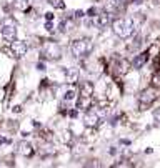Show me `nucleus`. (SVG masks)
I'll list each match as a JSON object with an SVG mask.
<instances>
[{"mask_svg":"<svg viewBox=\"0 0 160 168\" xmlns=\"http://www.w3.org/2000/svg\"><path fill=\"white\" fill-rule=\"evenodd\" d=\"M92 50H94V42H92L90 38H77V40H73L72 45H70V52H72L73 57H77V58L87 57Z\"/></svg>","mask_w":160,"mask_h":168,"instance_id":"f257e3e1","label":"nucleus"},{"mask_svg":"<svg viewBox=\"0 0 160 168\" xmlns=\"http://www.w3.org/2000/svg\"><path fill=\"white\" fill-rule=\"evenodd\" d=\"M112 30L117 37L129 38L133 33V22L130 19H117L112 22Z\"/></svg>","mask_w":160,"mask_h":168,"instance_id":"f03ea898","label":"nucleus"},{"mask_svg":"<svg viewBox=\"0 0 160 168\" xmlns=\"http://www.w3.org/2000/svg\"><path fill=\"white\" fill-rule=\"evenodd\" d=\"M42 55H44L45 60H52V62H57V60L62 58V48L57 42L52 40H45L42 44Z\"/></svg>","mask_w":160,"mask_h":168,"instance_id":"7ed1b4c3","label":"nucleus"},{"mask_svg":"<svg viewBox=\"0 0 160 168\" xmlns=\"http://www.w3.org/2000/svg\"><path fill=\"white\" fill-rule=\"evenodd\" d=\"M158 95H160V92L155 87H148L147 90H144L140 93V110H145L147 107H150L158 98Z\"/></svg>","mask_w":160,"mask_h":168,"instance_id":"20e7f679","label":"nucleus"},{"mask_svg":"<svg viewBox=\"0 0 160 168\" xmlns=\"http://www.w3.org/2000/svg\"><path fill=\"white\" fill-rule=\"evenodd\" d=\"M2 37L5 38L7 42H13L17 37V25L12 19H7L5 22L2 23Z\"/></svg>","mask_w":160,"mask_h":168,"instance_id":"39448f33","label":"nucleus"},{"mask_svg":"<svg viewBox=\"0 0 160 168\" xmlns=\"http://www.w3.org/2000/svg\"><path fill=\"white\" fill-rule=\"evenodd\" d=\"M84 123L87 128H95L100 125V113L97 112L95 108H88L85 110V115H84Z\"/></svg>","mask_w":160,"mask_h":168,"instance_id":"423d86ee","label":"nucleus"},{"mask_svg":"<svg viewBox=\"0 0 160 168\" xmlns=\"http://www.w3.org/2000/svg\"><path fill=\"white\" fill-rule=\"evenodd\" d=\"M10 53H12V57H17V58H20V57H23L27 53V44L22 40H13L10 42Z\"/></svg>","mask_w":160,"mask_h":168,"instance_id":"0eeeda50","label":"nucleus"},{"mask_svg":"<svg viewBox=\"0 0 160 168\" xmlns=\"http://www.w3.org/2000/svg\"><path fill=\"white\" fill-rule=\"evenodd\" d=\"M110 22H112V17H110L108 12H102L98 15H95V20H94V23L98 28H105L107 25H110Z\"/></svg>","mask_w":160,"mask_h":168,"instance_id":"6e6552de","label":"nucleus"},{"mask_svg":"<svg viewBox=\"0 0 160 168\" xmlns=\"http://www.w3.org/2000/svg\"><path fill=\"white\" fill-rule=\"evenodd\" d=\"M147 60H148V52L138 53V55L133 58V62H132V68H133V70H140L142 67L147 63Z\"/></svg>","mask_w":160,"mask_h":168,"instance_id":"1a4fd4ad","label":"nucleus"},{"mask_svg":"<svg viewBox=\"0 0 160 168\" xmlns=\"http://www.w3.org/2000/svg\"><path fill=\"white\" fill-rule=\"evenodd\" d=\"M17 152L22 156H32L34 155V146L28 143V142H20V143L17 145Z\"/></svg>","mask_w":160,"mask_h":168,"instance_id":"9d476101","label":"nucleus"},{"mask_svg":"<svg viewBox=\"0 0 160 168\" xmlns=\"http://www.w3.org/2000/svg\"><path fill=\"white\" fill-rule=\"evenodd\" d=\"M90 107H92V96L80 95L79 102H77V110H88Z\"/></svg>","mask_w":160,"mask_h":168,"instance_id":"9b49d317","label":"nucleus"},{"mask_svg":"<svg viewBox=\"0 0 160 168\" xmlns=\"http://www.w3.org/2000/svg\"><path fill=\"white\" fill-rule=\"evenodd\" d=\"M80 95H85V96H92L94 95V85L90 82H84L80 85Z\"/></svg>","mask_w":160,"mask_h":168,"instance_id":"f8f14e48","label":"nucleus"},{"mask_svg":"<svg viewBox=\"0 0 160 168\" xmlns=\"http://www.w3.org/2000/svg\"><path fill=\"white\" fill-rule=\"evenodd\" d=\"M72 27H73V19L72 17H65L59 25L60 32H69V30H72Z\"/></svg>","mask_w":160,"mask_h":168,"instance_id":"ddd939ff","label":"nucleus"},{"mask_svg":"<svg viewBox=\"0 0 160 168\" xmlns=\"http://www.w3.org/2000/svg\"><path fill=\"white\" fill-rule=\"evenodd\" d=\"M65 78L69 83H75L77 78H79V70L77 68H67L65 70Z\"/></svg>","mask_w":160,"mask_h":168,"instance_id":"4468645a","label":"nucleus"},{"mask_svg":"<svg viewBox=\"0 0 160 168\" xmlns=\"http://www.w3.org/2000/svg\"><path fill=\"white\" fill-rule=\"evenodd\" d=\"M28 7H30V0H15L13 2V9L20 10V12H27Z\"/></svg>","mask_w":160,"mask_h":168,"instance_id":"2eb2a0df","label":"nucleus"},{"mask_svg":"<svg viewBox=\"0 0 160 168\" xmlns=\"http://www.w3.org/2000/svg\"><path fill=\"white\" fill-rule=\"evenodd\" d=\"M127 3H129V0H108L110 9H113V10H122V9H125Z\"/></svg>","mask_w":160,"mask_h":168,"instance_id":"dca6fc26","label":"nucleus"},{"mask_svg":"<svg viewBox=\"0 0 160 168\" xmlns=\"http://www.w3.org/2000/svg\"><path fill=\"white\" fill-rule=\"evenodd\" d=\"M75 98V90H69L65 93V100H73Z\"/></svg>","mask_w":160,"mask_h":168,"instance_id":"f3484780","label":"nucleus"},{"mask_svg":"<svg viewBox=\"0 0 160 168\" xmlns=\"http://www.w3.org/2000/svg\"><path fill=\"white\" fill-rule=\"evenodd\" d=\"M50 3H52V5H55L57 9H63V7H65V5L62 3V0H52Z\"/></svg>","mask_w":160,"mask_h":168,"instance_id":"a211bd4d","label":"nucleus"},{"mask_svg":"<svg viewBox=\"0 0 160 168\" xmlns=\"http://www.w3.org/2000/svg\"><path fill=\"white\" fill-rule=\"evenodd\" d=\"M154 120L157 121V123H160V108H155L154 110Z\"/></svg>","mask_w":160,"mask_h":168,"instance_id":"6ab92c4d","label":"nucleus"},{"mask_svg":"<svg viewBox=\"0 0 160 168\" xmlns=\"http://www.w3.org/2000/svg\"><path fill=\"white\" fill-rule=\"evenodd\" d=\"M88 15H90V17H94V15H97V9H95V7H92V9H88Z\"/></svg>","mask_w":160,"mask_h":168,"instance_id":"aec40b11","label":"nucleus"},{"mask_svg":"<svg viewBox=\"0 0 160 168\" xmlns=\"http://www.w3.org/2000/svg\"><path fill=\"white\" fill-rule=\"evenodd\" d=\"M84 15H85V13L82 12V10H77V12H75V19H77V20H79V19H82Z\"/></svg>","mask_w":160,"mask_h":168,"instance_id":"412c9836","label":"nucleus"},{"mask_svg":"<svg viewBox=\"0 0 160 168\" xmlns=\"http://www.w3.org/2000/svg\"><path fill=\"white\" fill-rule=\"evenodd\" d=\"M45 28H47L48 32H52V30H53V28H52V22H50V20H48V22L45 23Z\"/></svg>","mask_w":160,"mask_h":168,"instance_id":"4be33fe9","label":"nucleus"},{"mask_svg":"<svg viewBox=\"0 0 160 168\" xmlns=\"http://www.w3.org/2000/svg\"><path fill=\"white\" fill-rule=\"evenodd\" d=\"M45 19H47V20H52V19H53V13H52V12L45 13Z\"/></svg>","mask_w":160,"mask_h":168,"instance_id":"5701e85b","label":"nucleus"},{"mask_svg":"<svg viewBox=\"0 0 160 168\" xmlns=\"http://www.w3.org/2000/svg\"><path fill=\"white\" fill-rule=\"evenodd\" d=\"M9 138H3V137H0V145H2V143H9Z\"/></svg>","mask_w":160,"mask_h":168,"instance_id":"b1692460","label":"nucleus"},{"mask_svg":"<svg viewBox=\"0 0 160 168\" xmlns=\"http://www.w3.org/2000/svg\"><path fill=\"white\" fill-rule=\"evenodd\" d=\"M37 67H38V70H45V67H44V63H38V65H37Z\"/></svg>","mask_w":160,"mask_h":168,"instance_id":"393cba45","label":"nucleus"},{"mask_svg":"<svg viewBox=\"0 0 160 168\" xmlns=\"http://www.w3.org/2000/svg\"><path fill=\"white\" fill-rule=\"evenodd\" d=\"M132 2H133V3H137V5H138V3H142V0H132Z\"/></svg>","mask_w":160,"mask_h":168,"instance_id":"a878e982","label":"nucleus"}]
</instances>
